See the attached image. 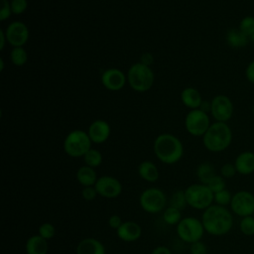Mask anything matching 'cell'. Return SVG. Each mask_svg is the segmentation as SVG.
<instances>
[{"instance_id":"cell-5","label":"cell","mask_w":254,"mask_h":254,"mask_svg":"<svg viewBox=\"0 0 254 254\" xmlns=\"http://www.w3.org/2000/svg\"><path fill=\"white\" fill-rule=\"evenodd\" d=\"M185 194L188 205L194 209L204 210L213 204L214 193L204 184L190 185L185 190Z\"/></svg>"},{"instance_id":"cell-41","label":"cell","mask_w":254,"mask_h":254,"mask_svg":"<svg viewBox=\"0 0 254 254\" xmlns=\"http://www.w3.org/2000/svg\"><path fill=\"white\" fill-rule=\"evenodd\" d=\"M151 254H173V253L168 247L161 245V246H157L156 248H154L152 250Z\"/></svg>"},{"instance_id":"cell-23","label":"cell","mask_w":254,"mask_h":254,"mask_svg":"<svg viewBox=\"0 0 254 254\" xmlns=\"http://www.w3.org/2000/svg\"><path fill=\"white\" fill-rule=\"evenodd\" d=\"M76 181L82 186V187H91L94 186L97 181V174L95 172L94 168L88 167L86 165L81 166L77 169L75 174Z\"/></svg>"},{"instance_id":"cell-24","label":"cell","mask_w":254,"mask_h":254,"mask_svg":"<svg viewBox=\"0 0 254 254\" xmlns=\"http://www.w3.org/2000/svg\"><path fill=\"white\" fill-rule=\"evenodd\" d=\"M216 175L214 166L209 162H203L196 168V177L201 184L207 185L208 182Z\"/></svg>"},{"instance_id":"cell-38","label":"cell","mask_w":254,"mask_h":254,"mask_svg":"<svg viewBox=\"0 0 254 254\" xmlns=\"http://www.w3.org/2000/svg\"><path fill=\"white\" fill-rule=\"evenodd\" d=\"M1 1V10H0V21H5L8 19L11 14V5L8 0H0Z\"/></svg>"},{"instance_id":"cell-42","label":"cell","mask_w":254,"mask_h":254,"mask_svg":"<svg viewBox=\"0 0 254 254\" xmlns=\"http://www.w3.org/2000/svg\"><path fill=\"white\" fill-rule=\"evenodd\" d=\"M7 41L6 35H5V31L4 30H0V50L3 51L4 47H5V42Z\"/></svg>"},{"instance_id":"cell-12","label":"cell","mask_w":254,"mask_h":254,"mask_svg":"<svg viewBox=\"0 0 254 254\" xmlns=\"http://www.w3.org/2000/svg\"><path fill=\"white\" fill-rule=\"evenodd\" d=\"M94 188L98 195L105 198H116L122 192V184L111 176H102L97 179Z\"/></svg>"},{"instance_id":"cell-7","label":"cell","mask_w":254,"mask_h":254,"mask_svg":"<svg viewBox=\"0 0 254 254\" xmlns=\"http://www.w3.org/2000/svg\"><path fill=\"white\" fill-rule=\"evenodd\" d=\"M176 229L179 238L189 244L201 240L205 231L201 219L192 216L183 217L176 225Z\"/></svg>"},{"instance_id":"cell-39","label":"cell","mask_w":254,"mask_h":254,"mask_svg":"<svg viewBox=\"0 0 254 254\" xmlns=\"http://www.w3.org/2000/svg\"><path fill=\"white\" fill-rule=\"evenodd\" d=\"M245 77L250 83L254 84V60L247 64L245 68Z\"/></svg>"},{"instance_id":"cell-10","label":"cell","mask_w":254,"mask_h":254,"mask_svg":"<svg viewBox=\"0 0 254 254\" xmlns=\"http://www.w3.org/2000/svg\"><path fill=\"white\" fill-rule=\"evenodd\" d=\"M231 212L237 216L245 217L254 213V194L248 190H238L232 194L230 202Z\"/></svg>"},{"instance_id":"cell-16","label":"cell","mask_w":254,"mask_h":254,"mask_svg":"<svg viewBox=\"0 0 254 254\" xmlns=\"http://www.w3.org/2000/svg\"><path fill=\"white\" fill-rule=\"evenodd\" d=\"M110 132H111L110 125L106 121L98 119L93 121L89 125L87 134L92 143L101 144V143H104L109 138Z\"/></svg>"},{"instance_id":"cell-25","label":"cell","mask_w":254,"mask_h":254,"mask_svg":"<svg viewBox=\"0 0 254 254\" xmlns=\"http://www.w3.org/2000/svg\"><path fill=\"white\" fill-rule=\"evenodd\" d=\"M182 218V210L170 205L164 209L163 220L165 223L169 225H177Z\"/></svg>"},{"instance_id":"cell-33","label":"cell","mask_w":254,"mask_h":254,"mask_svg":"<svg viewBox=\"0 0 254 254\" xmlns=\"http://www.w3.org/2000/svg\"><path fill=\"white\" fill-rule=\"evenodd\" d=\"M210 190L215 193V192H218L222 190H225L226 189V183H225V179L223 177H221L220 175H216L214 176L209 182L208 184L206 185Z\"/></svg>"},{"instance_id":"cell-9","label":"cell","mask_w":254,"mask_h":254,"mask_svg":"<svg viewBox=\"0 0 254 254\" xmlns=\"http://www.w3.org/2000/svg\"><path fill=\"white\" fill-rule=\"evenodd\" d=\"M185 126L190 135L203 136L210 126V119L208 114L201 109H191L186 116Z\"/></svg>"},{"instance_id":"cell-1","label":"cell","mask_w":254,"mask_h":254,"mask_svg":"<svg viewBox=\"0 0 254 254\" xmlns=\"http://www.w3.org/2000/svg\"><path fill=\"white\" fill-rule=\"evenodd\" d=\"M201 222L204 230L213 236H222L228 233L233 226L232 212L218 204H211L203 210Z\"/></svg>"},{"instance_id":"cell-20","label":"cell","mask_w":254,"mask_h":254,"mask_svg":"<svg viewBox=\"0 0 254 254\" xmlns=\"http://www.w3.org/2000/svg\"><path fill=\"white\" fill-rule=\"evenodd\" d=\"M225 40L227 45L233 49L244 48L250 42L249 37L241 32L238 28L229 29L225 35Z\"/></svg>"},{"instance_id":"cell-45","label":"cell","mask_w":254,"mask_h":254,"mask_svg":"<svg viewBox=\"0 0 254 254\" xmlns=\"http://www.w3.org/2000/svg\"><path fill=\"white\" fill-rule=\"evenodd\" d=\"M249 41H250L251 43H254V33L249 37Z\"/></svg>"},{"instance_id":"cell-15","label":"cell","mask_w":254,"mask_h":254,"mask_svg":"<svg viewBox=\"0 0 254 254\" xmlns=\"http://www.w3.org/2000/svg\"><path fill=\"white\" fill-rule=\"evenodd\" d=\"M117 237L124 242L137 241L142 235V227L139 223L133 220L123 221L116 229Z\"/></svg>"},{"instance_id":"cell-30","label":"cell","mask_w":254,"mask_h":254,"mask_svg":"<svg viewBox=\"0 0 254 254\" xmlns=\"http://www.w3.org/2000/svg\"><path fill=\"white\" fill-rule=\"evenodd\" d=\"M238 29L246 36L250 37L254 33V17L250 15L243 17L239 22Z\"/></svg>"},{"instance_id":"cell-44","label":"cell","mask_w":254,"mask_h":254,"mask_svg":"<svg viewBox=\"0 0 254 254\" xmlns=\"http://www.w3.org/2000/svg\"><path fill=\"white\" fill-rule=\"evenodd\" d=\"M0 71H3V69H4V61H3V59H0Z\"/></svg>"},{"instance_id":"cell-29","label":"cell","mask_w":254,"mask_h":254,"mask_svg":"<svg viewBox=\"0 0 254 254\" xmlns=\"http://www.w3.org/2000/svg\"><path fill=\"white\" fill-rule=\"evenodd\" d=\"M240 231L246 236L254 235V216H245L242 217L239 222Z\"/></svg>"},{"instance_id":"cell-14","label":"cell","mask_w":254,"mask_h":254,"mask_svg":"<svg viewBox=\"0 0 254 254\" xmlns=\"http://www.w3.org/2000/svg\"><path fill=\"white\" fill-rule=\"evenodd\" d=\"M127 76L118 68L111 67L103 71L101 74V83L110 91H118L122 89L126 83Z\"/></svg>"},{"instance_id":"cell-13","label":"cell","mask_w":254,"mask_h":254,"mask_svg":"<svg viewBox=\"0 0 254 254\" xmlns=\"http://www.w3.org/2000/svg\"><path fill=\"white\" fill-rule=\"evenodd\" d=\"M7 42L15 47H23L29 40V29L26 24L20 21L12 22L5 30Z\"/></svg>"},{"instance_id":"cell-35","label":"cell","mask_w":254,"mask_h":254,"mask_svg":"<svg viewBox=\"0 0 254 254\" xmlns=\"http://www.w3.org/2000/svg\"><path fill=\"white\" fill-rule=\"evenodd\" d=\"M236 168L232 163H225L220 168V176L224 179H231L236 175Z\"/></svg>"},{"instance_id":"cell-17","label":"cell","mask_w":254,"mask_h":254,"mask_svg":"<svg viewBox=\"0 0 254 254\" xmlns=\"http://www.w3.org/2000/svg\"><path fill=\"white\" fill-rule=\"evenodd\" d=\"M234 166L238 174L248 176L254 173V152L243 151L235 158Z\"/></svg>"},{"instance_id":"cell-4","label":"cell","mask_w":254,"mask_h":254,"mask_svg":"<svg viewBox=\"0 0 254 254\" xmlns=\"http://www.w3.org/2000/svg\"><path fill=\"white\" fill-rule=\"evenodd\" d=\"M155 76L149 65L142 63L132 64L127 72V81L132 89L138 92L149 90L154 83Z\"/></svg>"},{"instance_id":"cell-43","label":"cell","mask_w":254,"mask_h":254,"mask_svg":"<svg viewBox=\"0 0 254 254\" xmlns=\"http://www.w3.org/2000/svg\"><path fill=\"white\" fill-rule=\"evenodd\" d=\"M199 109H201L202 111H204V112H206V113H207V112H210V101H204V100H202Z\"/></svg>"},{"instance_id":"cell-22","label":"cell","mask_w":254,"mask_h":254,"mask_svg":"<svg viewBox=\"0 0 254 254\" xmlns=\"http://www.w3.org/2000/svg\"><path fill=\"white\" fill-rule=\"evenodd\" d=\"M138 174L141 179L149 183H155L160 177V172L157 166L151 161H143L138 167Z\"/></svg>"},{"instance_id":"cell-28","label":"cell","mask_w":254,"mask_h":254,"mask_svg":"<svg viewBox=\"0 0 254 254\" xmlns=\"http://www.w3.org/2000/svg\"><path fill=\"white\" fill-rule=\"evenodd\" d=\"M11 62L14 65H24L28 61V54L23 47H15L10 54Z\"/></svg>"},{"instance_id":"cell-40","label":"cell","mask_w":254,"mask_h":254,"mask_svg":"<svg viewBox=\"0 0 254 254\" xmlns=\"http://www.w3.org/2000/svg\"><path fill=\"white\" fill-rule=\"evenodd\" d=\"M122 222L123 221H122L121 217L119 215H117V214H113V215H111L108 218V225H109V227H111V228H113L115 230L122 224Z\"/></svg>"},{"instance_id":"cell-11","label":"cell","mask_w":254,"mask_h":254,"mask_svg":"<svg viewBox=\"0 0 254 254\" xmlns=\"http://www.w3.org/2000/svg\"><path fill=\"white\" fill-rule=\"evenodd\" d=\"M233 112L234 106L228 96L218 94L210 100V114L216 122L226 123L231 119Z\"/></svg>"},{"instance_id":"cell-26","label":"cell","mask_w":254,"mask_h":254,"mask_svg":"<svg viewBox=\"0 0 254 254\" xmlns=\"http://www.w3.org/2000/svg\"><path fill=\"white\" fill-rule=\"evenodd\" d=\"M102 160H103L102 154L98 150L92 149V148L89 149L87 151V153L83 156V161H84L85 165L88 167L94 168V169L101 165Z\"/></svg>"},{"instance_id":"cell-32","label":"cell","mask_w":254,"mask_h":254,"mask_svg":"<svg viewBox=\"0 0 254 254\" xmlns=\"http://www.w3.org/2000/svg\"><path fill=\"white\" fill-rule=\"evenodd\" d=\"M38 234L46 240H50L56 235V227L51 222H44L39 226Z\"/></svg>"},{"instance_id":"cell-27","label":"cell","mask_w":254,"mask_h":254,"mask_svg":"<svg viewBox=\"0 0 254 254\" xmlns=\"http://www.w3.org/2000/svg\"><path fill=\"white\" fill-rule=\"evenodd\" d=\"M169 203H170L169 204L170 206L176 207L180 210H184L188 205L186 194H185V190H178L174 191L170 197Z\"/></svg>"},{"instance_id":"cell-31","label":"cell","mask_w":254,"mask_h":254,"mask_svg":"<svg viewBox=\"0 0 254 254\" xmlns=\"http://www.w3.org/2000/svg\"><path fill=\"white\" fill-rule=\"evenodd\" d=\"M231 199H232V194L226 189L222 190L218 192H215L214 196H213V202L215 204H218V205H221V206L230 205Z\"/></svg>"},{"instance_id":"cell-46","label":"cell","mask_w":254,"mask_h":254,"mask_svg":"<svg viewBox=\"0 0 254 254\" xmlns=\"http://www.w3.org/2000/svg\"><path fill=\"white\" fill-rule=\"evenodd\" d=\"M252 112H253V115H254V104H253V107H252Z\"/></svg>"},{"instance_id":"cell-6","label":"cell","mask_w":254,"mask_h":254,"mask_svg":"<svg viewBox=\"0 0 254 254\" xmlns=\"http://www.w3.org/2000/svg\"><path fill=\"white\" fill-rule=\"evenodd\" d=\"M91 140L87 132L83 130H72L64 140V150L72 158L83 157L91 149Z\"/></svg>"},{"instance_id":"cell-19","label":"cell","mask_w":254,"mask_h":254,"mask_svg":"<svg viewBox=\"0 0 254 254\" xmlns=\"http://www.w3.org/2000/svg\"><path fill=\"white\" fill-rule=\"evenodd\" d=\"M25 249L27 254H48V240H46L39 234L32 235L28 238Z\"/></svg>"},{"instance_id":"cell-47","label":"cell","mask_w":254,"mask_h":254,"mask_svg":"<svg viewBox=\"0 0 254 254\" xmlns=\"http://www.w3.org/2000/svg\"><path fill=\"white\" fill-rule=\"evenodd\" d=\"M253 216H254V213H253Z\"/></svg>"},{"instance_id":"cell-2","label":"cell","mask_w":254,"mask_h":254,"mask_svg":"<svg viewBox=\"0 0 254 254\" xmlns=\"http://www.w3.org/2000/svg\"><path fill=\"white\" fill-rule=\"evenodd\" d=\"M154 153L164 164L178 163L184 155V146L181 140L173 134H160L154 141Z\"/></svg>"},{"instance_id":"cell-21","label":"cell","mask_w":254,"mask_h":254,"mask_svg":"<svg viewBox=\"0 0 254 254\" xmlns=\"http://www.w3.org/2000/svg\"><path fill=\"white\" fill-rule=\"evenodd\" d=\"M182 102L191 109H197L200 107L202 102V97L200 92L194 87H187L181 93Z\"/></svg>"},{"instance_id":"cell-3","label":"cell","mask_w":254,"mask_h":254,"mask_svg":"<svg viewBox=\"0 0 254 254\" xmlns=\"http://www.w3.org/2000/svg\"><path fill=\"white\" fill-rule=\"evenodd\" d=\"M232 142V131L225 122L211 123L205 134L202 136V143L206 150L212 153H219L226 150Z\"/></svg>"},{"instance_id":"cell-18","label":"cell","mask_w":254,"mask_h":254,"mask_svg":"<svg viewBox=\"0 0 254 254\" xmlns=\"http://www.w3.org/2000/svg\"><path fill=\"white\" fill-rule=\"evenodd\" d=\"M75 254H106V251L101 241L93 237H87L78 242Z\"/></svg>"},{"instance_id":"cell-34","label":"cell","mask_w":254,"mask_h":254,"mask_svg":"<svg viewBox=\"0 0 254 254\" xmlns=\"http://www.w3.org/2000/svg\"><path fill=\"white\" fill-rule=\"evenodd\" d=\"M10 5L12 14L21 15L26 11L28 7V2L27 0H11Z\"/></svg>"},{"instance_id":"cell-8","label":"cell","mask_w":254,"mask_h":254,"mask_svg":"<svg viewBox=\"0 0 254 254\" xmlns=\"http://www.w3.org/2000/svg\"><path fill=\"white\" fill-rule=\"evenodd\" d=\"M139 204L141 208L148 213H159L166 208V193L159 188H148L141 192L139 196Z\"/></svg>"},{"instance_id":"cell-37","label":"cell","mask_w":254,"mask_h":254,"mask_svg":"<svg viewBox=\"0 0 254 254\" xmlns=\"http://www.w3.org/2000/svg\"><path fill=\"white\" fill-rule=\"evenodd\" d=\"M190 254H207V247L201 240H199L190 244Z\"/></svg>"},{"instance_id":"cell-36","label":"cell","mask_w":254,"mask_h":254,"mask_svg":"<svg viewBox=\"0 0 254 254\" xmlns=\"http://www.w3.org/2000/svg\"><path fill=\"white\" fill-rule=\"evenodd\" d=\"M81 195L84 200L86 201H92L95 199V197L98 195L94 186L91 187H83L81 190Z\"/></svg>"}]
</instances>
